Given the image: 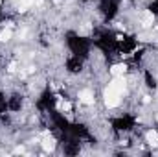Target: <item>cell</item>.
Segmentation results:
<instances>
[{"instance_id":"obj_1","label":"cell","mask_w":158,"mask_h":157,"mask_svg":"<svg viewBox=\"0 0 158 157\" xmlns=\"http://www.w3.org/2000/svg\"><path fill=\"white\" fill-rule=\"evenodd\" d=\"M121 94H123V92H119L116 87L109 85L107 91H105V96H103V98H105V105H107V107H116V105H119Z\"/></svg>"},{"instance_id":"obj_2","label":"cell","mask_w":158,"mask_h":157,"mask_svg":"<svg viewBox=\"0 0 158 157\" xmlns=\"http://www.w3.org/2000/svg\"><path fill=\"white\" fill-rule=\"evenodd\" d=\"M79 102H83V104L90 105V104H94V94H92L88 89H85V91H81V92H79Z\"/></svg>"},{"instance_id":"obj_3","label":"cell","mask_w":158,"mask_h":157,"mask_svg":"<svg viewBox=\"0 0 158 157\" xmlns=\"http://www.w3.org/2000/svg\"><path fill=\"white\" fill-rule=\"evenodd\" d=\"M42 148H44L46 152H53V150H55V139L50 137V135H46V137L42 139Z\"/></svg>"},{"instance_id":"obj_4","label":"cell","mask_w":158,"mask_h":157,"mask_svg":"<svg viewBox=\"0 0 158 157\" xmlns=\"http://www.w3.org/2000/svg\"><path fill=\"white\" fill-rule=\"evenodd\" d=\"M145 139H147V144H149V146H153V148L158 146V133L155 129H149L147 135H145Z\"/></svg>"},{"instance_id":"obj_5","label":"cell","mask_w":158,"mask_h":157,"mask_svg":"<svg viewBox=\"0 0 158 157\" xmlns=\"http://www.w3.org/2000/svg\"><path fill=\"white\" fill-rule=\"evenodd\" d=\"M110 72H112V76H123L127 72V65L125 63H118V65H114L110 69Z\"/></svg>"},{"instance_id":"obj_6","label":"cell","mask_w":158,"mask_h":157,"mask_svg":"<svg viewBox=\"0 0 158 157\" xmlns=\"http://www.w3.org/2000/svg\"><path fill=\"white\" fill-rule=\"evenodd\" d=\"M153 22H155L153 13H151V11H145V13H143V26L149 28V26H153Z\"/></svg>"},{"instance_id":"obj_7","label":"cell","mask_w":158,"mask_h":157,"mask_svg":"<svg viewBox=\"0 0 158 157\" xmlns=\"http://www.w3.org/2000/svg\"><path fill=\"white\" fill-rule=\"evenodd\" d=\"M59 109H61V111H64V113H70V111H72V104H70V102H63V100H61V102H59Z\"/></svg>"},{"instance_id":"obj_8","label":"cell","mask_w":158,"mask_h":157,"mask_svg":"<svg viewBox=\"0 0 158 157\" xmlns=\"http://www.w3.org/2000/svg\"><path fill=\"white\" fill-rule=\"evenodd\" d=\"M9 39H11V28L0 32V41H2V43H6V41H9Z\"/></svg>"},{"instance_id":"obj_9","label":"cell","mask_w":158,"mask_h":157,"mask_svg":"<svg viewBox=\"0 0 158 157\" xmlns=\"http://www.w3.org/2000/svg\"><path fill=\"white\" fill-rule=\"evenodd\" d=\"M7 70H9V72H15V70H17V69H15V63H11V65H9V69H7Z\"/></svg>"},{"instance_id":"obj_10","label":"cell","mask_w":158,"mask_h":157,"mask_svg":"<svg viewBox=\"0 0 158 157\" xmlns=\"http://www.w3.org/2000/svg\"><path fill=\"white\" fill-rule=\"evenodd\" d=\"M156 120H158V115H156Z\"/></svg>"},{"instance_id":"obj_11","label":"cell","mask_w":158,"mask_h":157,"mask_svg":"<svg viewBox=\"0 0 158 157\" xmlns=\"http://www.w3.org/2000/svg\"><path fill=\"white\" fill-rule=\"evenodd\" d=\"M0 4H2V0H0Z\"/></svg>"}]
</instances>
